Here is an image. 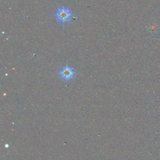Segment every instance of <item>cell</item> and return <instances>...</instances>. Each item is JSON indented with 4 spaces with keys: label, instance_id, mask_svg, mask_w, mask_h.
I'll return each mask as SVG.
<instances>
[{
    "label": "cell",
    "instance_id": "obj_2",
    "mask_svg": "<svg viewBox=\"0 0 160 160\" xmlns=\"http://www.w3.org/2000/svg\"><path fill=\"white\" fill-rule=\"evenodd\" d=\"M75 74V71L71 67L69 66L63 67L59 71L60 76L65 81H69L73 79Z\"/></svg>",
    "mask_w": 160,
    "mask_h": 160
},
{
    "label": "cell",
    "instance_id": "obj_1",
    "mask_svg": "<svg viewBox=\"0 0 160 160\" xmlns=\"http://www.w3.org/2000/svg\"><path fill=\"white\" fill-rule=\"evenodd\" d=\"M72 14L69 9L62 7L59 8L56 12V19L62 23L68 22L71 21Z\"/></svg>",
    "mask_w": 160,
    "mask_h": 160
}]
</instances>
